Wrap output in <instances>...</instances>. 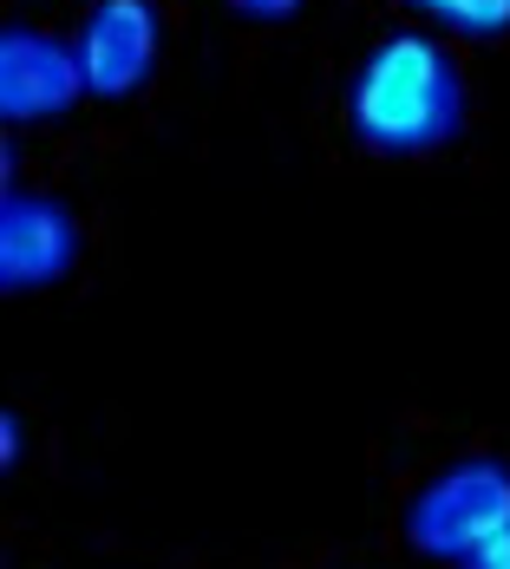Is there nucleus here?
Instances as JSON below:
<instances>
[{
  "label": "nucleus",
  "instance_id": "6",
  "mask_svg": "<svg viewBox=\"0 0 510 569\" xmlns=\"http://www.w3.org/2000/svg\"><path fill=\"white\" fill-rule=\"evenodd\" d=\"M406 7L446 20V27H458V33H478V40L510 27V0H406Z\"/></svg>",
  "mask_w": 510,
  "mask_h": 569
},
{
  "label": "nucleus",
  "instance_id": "1",
  "mask_svg": "<svg viewBox=\"0 0 510 569\" xmlns=\"http://www.w3.org/2000/svg\"><path fill=\"white\" fill-rule=\"evenodd\" d=\"M347 124L380 158H419L458 138L464 86H458V66L446 59V47H432L426 33H393L387 47H373L353 72Z\"/></svg>",
  "mask_w": 510,
  "mask_h": 569
},
{
  "label": "nucleus",
  "instance_id": "7",
  "mask_svg": "<svg viewBox=\"0 0 510 569\" xmlns=\"http://www.w3.org/2000/svg\"><path fill=\"white\" fill-rule=\"evenodd\" d=\"M236 7L242 20H288V13H301V0H223Z\"/></svg>",
  "mask_w": 510,
  "mask_h": 569
},
{
  "label": "nucleus",
  "instance_id": "4",
  "mask_svg": "<svg viewBox=\"0 0 510 569\" xmlns=\"http://www.w3.org/2000/svg\"><path fill=\"white\" fill-rule=\"evenodd\" d=\"M79 72L92 99H131L158 66V7L151 0H99L79 20Z\"/></svg>",
  "mask_w": 510,
  "mask_h": 569
},
{
  "label": "nucleus",
  "instance_id": "2",
  "mask_svg": "<svg viewBox=\"0 0 510 569\" xmlns=\"http://www.w3.org/2000/svg\"><path fill=\"white\" fill-rule=\"evenodd\" d=\"M510 523V471L498 458H458L406 505V543L439 563H471Z\"/></svg>",
  "mask_w": 510,
  "mask_h": 569
},
{
  "label": "nucleus",
  "instance_id": "9",
  "mask_svg": "<svg viewBox=\"0 0 510 569\" xmlns=\"http://www.w3.org/2000/svg\"><path fill=\"white\" fill-rule=\"evenodd\" d=\"M0 446H7V471H13V458H20V426H13V412H7V426H0Z\"/></svg>",
  "mask_w": 510,
  "mask_h": 569
},
{
  "label": "nucleus",
  "instance_id": "5",
  "mask_svg": "<svg viewBox=\"0 0 510 569\" xmlns=\"http://www.w3.org/2000/svg\"><path fill=\"white\" fill-rule=\"evenodd\" d=\"M79 262V223L59 210L53 197H27L7 190L0 197V288L27 295V288H53Z\"/></svg>",
  "mask_w": 510,
  "mask_h": 569
},
{
  "label": "nucleus",
  "instance_id": "3",
  "mask_svg": "<svg viewBox=\"0 0 510 569\" xmlns=\"http://www.w3.org/2000/svg\"><path fill=\"white\" fill-rule=\"evenodd\" d=\"M86 92L79 53L40 33V27H7L0 33V118L7 124H40V118L72 112Z\"/></svg>",
  "mask_w": 510,
  "mask_h": 569
},
{
  "label": "nucleus",
  "instance_id": "8",
  "mask_svg": "<svg viewBox=\"0 0 510 569\" xmlns=\"http://www.w3.org/2000/svg\"><path fill=\"white\" fill-rule=\"evenodd\" d=\"M464 569H510V523H504V530H498V537H491V543H484V550H478Z\"/></svg>",
  "mask_w": 510,
  "mask_h": 569
}]
</instances>
